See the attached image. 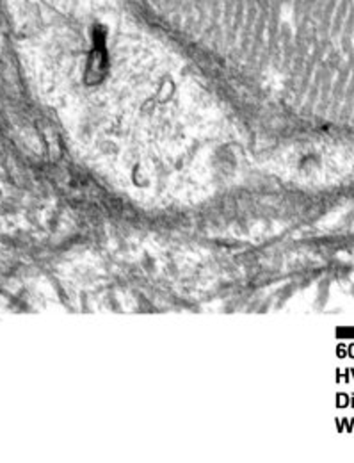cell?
Wrapping results in <instances>:
<instances>
[]
</instances>
